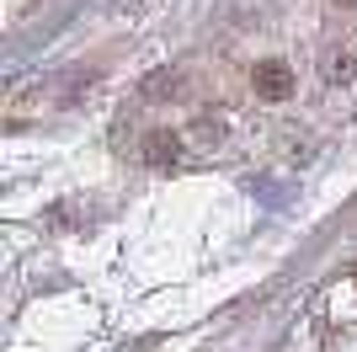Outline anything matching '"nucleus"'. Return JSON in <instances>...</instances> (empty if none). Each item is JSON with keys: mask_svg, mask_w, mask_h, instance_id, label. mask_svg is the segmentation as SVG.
Segmentation results:
<instances>
[{"mask_svg": "<svg viewBox=\"0 0 357 352\" xmlns=\"http://www.w3.org/2000/svg\"><path fill=\"white\" fill-rule=\"evenodd\" d=\"M331 75H336V80H352V75H357V59H336V64H331Z\"/></svg>", "mask_w": 357, "mask_h": 352, "instance_id": "nucleus-3", "label": "nucleus"}, {"mask_svg": "<svg viewBox=\"0 0 357 352\" xmlns=\"http://www.w3.org/2000/svg\"><path fill=\"white\" fill-rule=\"evenodd\" d=\"M165 155H176V139H149V161H165Z\"/></svg>", "mask_w": 357, "mask_h": 352, "instance_id": "nucleus-2", "label": "nucleus"}, {"mask_svg": "<svg viewBox=\"0 0 357 352\" xmlns=\"http://www.w3.org/2000/svg\"><path fill=\"white\" fill-rule=\"evenodd\" d=\"M256 91H261L267 102H283L288 91H294V75H288L283 59H261V64H256Z\"/></svg>", "mask_w": 357, "mask_h": 352, "instance_id": "nucleus-1", "label": "nucleus"}]
</instances>
